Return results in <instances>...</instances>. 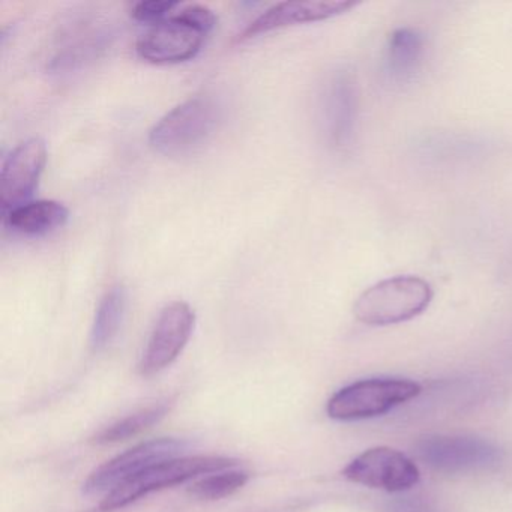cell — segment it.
Wrapping results in <instances>:
<instances>
[{
	"mask_svg": "<svg viewBox=\"0 0 512 512\" xmlns=\"http://www.w3.org/2000/svg\"><path fill=\"white\" fill-rule=\"evenodd\" d=\"M217 25L214 11L193 4L151 26L137 41L140 58L151 64H181L196 58Z\"/></svg>",
	"mask_w": 512,
	"mask_h": 512,
	"instance_id": "cell-1",
	"label": "cell"
},
{
	"mask_svg": "<svg viewBox=\"0 0 512 512\" xmlns=\"http://www.w3.org/2000/svg\"><path fill=\"white\" fill-rule=\"evenodd\" d=\"M220 118V103L212 95H196L167 112L154 125L149 143L167 157L191 154L214 134Z\"/></svg>",
	"mask_w": 512,
	"mask_h": 512,
	"instance_id": "cell-2",
	"label": "cell"
},
{
	"mask_svg": "<svg viewBox=\"0 0 512 512\" xmlns=\"http://www.w3.org/2000/svg\"><path fill=\"white\" fill-rule=\"evenodd\" d=\"M431 299L433 289L427 281L413 275H397L365 290L356 299L353 314L365 325H397L424 313Z\"/></svg>",
	"mask_w": 512,
	"mask_h": 512,
	"instance_id": "cell-3",
	"label": "cell"
},
{
	"mask_svg": "<svg viewBox=\"0 0 512 512\" xmlns=\"http://www.w3.org/2000/svg\"><path fill=\"white\" fill-rule=\"evenodd\" d=\"M236 464L238 461L229 457H221V455H194V457L161 461L128 481L122 482L115 490L107 493L100 508L103 511L125 508L139 500L140 497L148 496L155 491L184 484L200 475L221 472V470L230 469Z\"/></svg>",
	"mask_w": 512,
	"mask_h": 512,
	"instance_id": "cell-4",
	"label": "cell"
},
{
	"mask_svg": "<svg viewBox=\"0 0 512 512\" xmlns=\"http://www.w3.org/2000/svg\"><path fill=\"white\" fill-rule=\"evenodd\" d=\"M422 388L413 380L367 379L352 383L332 395L326 412L337 421H359L385 415L400 404L421 394Z\"/></svg>",
	"mask_w": 512,
	"mask_h": 512,
	"instance_id": "cell-5",
	"label": "cell"
},
{
	"mask_svg": "<svg viewBox=\"0 0 512 512\" xmlns=\"http://www.w3.org/2000/svg\"><path fill=\"white\" fill-rule=\"evenodd\" d=\"M416 454L430 469L448 475L494 469L502 452L478 437L430 436L419 440Z\"/></svg>",
	"mask_w": 512,
	"mask_h": 512,
	"instance_id": "cell-6",
	"label": "cell"
},
{
	"mask_svg": "<svg viewBox=\"0 0 512 512\" xmlns=\"http://www.w3.org/2000/svg\"><path fill=\"white\" fill-rule=\"evenodd\" d=\"M343 476L355 484L388 493L410 490L421 479L412 458L388 446H376L362 452L344 467Z\"/></svg>",
	"mask_w": 512,
	"mask_h": 512,
	"instance_id": "cell-7",
	"label": "cell"
},
{
	"mask_svg": "<svg viewBox=\"0 0 512 512\" xmlns=\"http://www.w3.org/2000/svg\"><path fill=\"white\" fill-rule=\"evenodd\" d=\"M196 314L184 301H175L161 310L145 352L140 359L139 373L152 377L178 359L193 334Z\"/></svg>",
	"mask_w": 512,
	"mask_h": 512,
	"instance_id": "cell-8",
	"label": "cell"
},
{
	"mask_svg": "<svg viewBox=\"0 0 512 512\" xmlns=\"http://www.w3.org/2000/svg\"><path fill=\"white\" fill-rule=\"evenodd\" d=\"M185 446L187 443L184 440L169 439V437L140 443L94 470L83 484V493L88 496L106 493V491L110 493L122 482L139 475L148 467L176 458Z\"/></svg>",
	"mask_w": 512,
	"mask_h": 512,
	"instance_id": "cell-9",
	"label": "cell"
},
{
	"mask_svg": "<svg viewBox=\"0 0 512 512\" xmlns=\"http://www.w3.org/2000/svg\"><path fill=\"white\" fill-rule=\"evenodd\" d=\"M46 161V143L37 137L20 143L7 155L0 170V203L5 212L34 196Z\"/></svg>",
	"mask_w": 512,
	"mask_h": 512,
	"instance_id": "cell-10",
	"label": "cell"
},
{
	"mask_svg": "<svg viewBox=\"0 0 512 512\" xmlns=\"http://www.w3.org/2000/svg\"><path fill=\"white\" fill-rule=\"evenodd\" d=\"M358 97L352 74L337 70L328 77L320 95V122L329 145L346 148L355 134Z\"/></svg>",
	"mask_w": 512,
	"mask_h": 512,
	"instance_id": "cell-11",
	"label": "cell"
},
{
	"mask_svg": "<svg viewBox=\"0 0 512 512\" xmlns=\"http://www.w3.org/2000/svg\"><path fill=\"white\" fill-rule=\"evenodd\" d=\"M352 0H290L280 2L260 14L241 34L238 43L253 40L259 35L269 34L287 26L302 25V23L322 22L340 16L356 7Z\"/></svg>",
	"mask_w": 512,
	"mask_h": 512,
	"instance_id": "cell-12",
	"label": "cell"
},
{
	"mask_svg": "<svg viewBox=\"0 0 512 512\" xmlns=\"http://www.w3.org/2000/svg\"><path fill=\"white\" fill-rule=\"evenodd\" d=\"M425 38L412 28L395 29L388 38L383 56V76L392 86H404L413 82L422 65Z\"/></svg>",
	"mask_w": 512,
	"mask_h": 512,
	"instance_id": "cell-13",
	"label": "cell"
},
{
	"mask_svg": "<svg viewBox=\"0 0 512 512\" xmlns=\"http://www.w3.org/2000/svg\"><path fill=\"white\" fill-rule=\"evenodd\" d=\"M70 217L67 206L56 200L23 203L7 212V224L25 236H43L64 226Z\"/></svg>",
	"mask_w": 512,
	"mask_h": 512,
	"instance_id": "cell-14",
	"label": "cell"
},
{
	"mask_svg": "<svg viewBox=\"0 0 512 512\" xmlns=\"http://www.w3.org/2000/svg\"><path fill=\"white\" fill-rule=\"evenodd\" d=\"M127 310V290L122 284L110 287L95 313L94 325L91 331V346L94 352L106 349L121 329Z\"/></svg>",
	"mask_w": 512,
	"mask_h": 512,
	"instance_id": "cell-15",
	"label": "cell"
},
{
	"mask_svg": "<svg viewBox=\"0 0 512 512\" xmlns=\"http://www.w3.org/2000/svg\"><path fill=\"white\" fill-rule=\"evenodd\" d=\"M170 409H172V401L166 400L139 410L133 415L125 416V418L119 419L115 424L109 425V427L103 428L100 433L95 434L94 442L98 445H107V443L131 439V437L143 433L152 425L158 424L161 419L166 418Z\"/></svg>",
	"mask_w": 512,
	"mask_h": 512,
	"instance_id": "cell-16",
	"label": "cell"
},
{
	"mask_svg": "<svg viewBox=\"0 0 512 512\" xmlns=\"http://www.w3.org/2000/svg\"><path fill=\"white\" fill-rule=\"evenodd\" d=\"M107 32L103 31H82L74 34V43L68 44L61 52L56 53L52 59L50 70L68 71L91 62L98 53L106 47Z\"/></svg>",
	"mask_w": 512,
	"mask_h": 512,
	"instance_id": "cell-17",
	"label": "cell"
},
{
	"mask_svg": "<svg viewBox=\"0 0 512 512\" xmlns=\"http://www.w3.org/2000/svg\"><path fill=\"white\" fill-rule=\"evenodd\" d=\"M248 479H250V476L247 472L221 470L220 473H212V475L206 476V478L200 479L196 484L191 485L188 493L200 500H220L241 490L247 484Z\"/></svg>",
	"mask_w": 512,
	"mask_h": 512,
	"instance_id": "cell-18",
	"label": "cell"
},
{
	"mask_svg": "<svg viewBox=\"0 0 512 512\" xmlns=\"http://www.w3.org/2000/svg\"><path fill=\"white\" fill-rule=\"evenodd\" d=\"M176 7H178V2H169V0H146V2L143 0L134 5L131 16L137 22L154 26L167 19Z\"/></svg>",
	"mask_w": 512,
	"mask_h": 512,
	"instance_id": "cell-19",
	"label": "cell"
}]
</instances>
